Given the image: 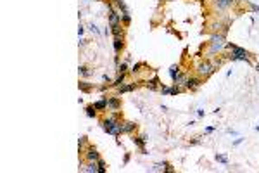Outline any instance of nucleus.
<instances>
[{
    "instance_id": "obj_12",
    "label": "nucleus",
    "mask_w": 259,
    "mask_h": 173,
    "mask_svg": "<svg viewBox=\"0 0 259 173\" xmlns=\"http://www.w3.org/2000/svg\"><path fill=\"white\" fill-rule=\"evenodd\" d=\"M157 81H159L157 78H152V80H150V81L147 83V87L150 88V90H156V87H157Z\"/></svg>"
},
{
    "instance_id": "obj_3",
    "label": "nucleus",
    "mask_w": 259,
    "mask_h": 173,
    "mask_svg": "<svg viewBox=\"0 0 259 173\" xmlns=\"http://www.w3.org/2000/svg\"><path fill=\"white\" fill-rule=\"evenodd\" d=\"M223 47V37H213V45H211V50L216 52Z\"/></svg>"
},
{
    "instance_id": "obj_19",
    "label": "nucleus",
    "mask_w": 259,
    "mask_h": 173,
    "mask_svg": "<svg viewBox=\"0 0 259 173\" xmlns=\"http://www.w3.org/2000/svg\"><path fill=\"white\" fill-rule=\"evenodd\" d=\"M87 114L90 116V118L95 116V106H88V107H87Z\"/></svg>"
},
{
    "instance_id": "obj_4",
    "label": "nucleus",
    "mask_w": 259,
    "mask_h": 173,
    "mask_svg": "<svg viewBox=\"0 0 259 173\" xmlns=\"http://www.w3.org/2000/svg\"><path fill=\"white\" fill-rule=\"evenodd\" d=\"M169 75H171V78H173L175 81H185V80H183V76L180 75V68H178V66H176V68H171Z\"/></svg>"
},
{
    "instance_id": "obj_14",
    "label": "nucleus",
    "mask_w": 259,
    "mask_h": 173,
    "mask_svg": "<svg viewBox=\"0 0 259 173\" xmlns=\"http://www.w3.org/2000/svg\"><path fill=\"white\" fill-rule=\"evenodd\" d=\"M114 49H116V50L123 49V42H121V38H119V37H116V40H114Z\"/></svg>"
},
{
    "instance_id": "obj_21",
    "label": "nucleus",
    "mask_w": 259,
    "mask_h": 173,
    "mask_svg": "<svg viewBox=\"0 0 259 173\" xmlns=\"http://www.w3.org/2000/svg\"><path fill=\"white\" fill-rule=\"evenodd\" d=\"M80 73H81L83 76H88V75H90V71H88V69H87L85 66H81V68H80Z\"/></svg>"
},
{
    "instance_id": "obj_23",
    "label": "nucleus",
    "mask_w": 259,
    "mask_h": 173,
    "mask_svg": "<svg viewBox=\"0 0 259 173\" xmlns=\"http://www.w3.org/2000/svg\"><path fill=\"white\" fill-rule=\"evenodd\" d=\"M116 4H118V7H119V9H123V11H125V12H128V11H126V5H125V4H123V2H121V0H118V2H116Z\"/></svg>"
},
{
    "instance_id": "obj_27",
    "label": "nucleus",
    "mask_w": 259,
    "mask_h": 173,
    "mask_svg": "<svg viewBox=\"0 0 259 173\" xmlns=\"http://www.w3.org/2000/svg\"><path fill=\"white\" fill-rule=\"evenodd\" d=\"M119 71H121V73H125V71H126V64H121V68H119Z\"/></svg>"
},
{
    "instance_id": "obj_13",
    "label": "nucleus",
    "mask_w": 259,
    "mask_h": 173,
    "mask_svg": "<svg viewBox=\"0 0 259 173\" xmlns=\"http://www.w3.org/2000/svg\"><path fill=\"white\" fill-rule=\"evenodd\" d=\"M232 4V0H218V7L220 9H225V7H228Z\"/></svg>"
},
{
    "instance_id": "obj_17",
    "label": "nucleus",
    "mask_w": 259,
    "mask_h": 173,
    "mask_svg": "<svg viewBox=\"0 0 259 173\" xmlns=\"http://www.w3.org/2000/svg\"><path fill=\"white\" fill-rule=\"evenodd\" d=\"M106 106H107L106 100H99V102H95V109H104Z\"/></svg>"
},
{
    "instance_id": "obj_24",
    "label": "nucleus",
    "mask_w": 259,
    "mask_h": 173,
    "mask_svg": "<svg viewBox=\"0 0 259 173\" xmlns=\"http://www.w3.org/2000/svg\"><path fill=\"white\" fill-rule=\"evenodd\" d=\"M123 80H125V76H123V73H121V76H119L118 80H116V81H114V85H118V87H119V85L123 83Z\"/></svg>"
},
{
    "instance_id": "obj_9",
    "label": "nucleus",
    "mask_w": 259,
    "mask_h": 173,
    "mask_svg": "<svg viewBox=\"0 0 259 173\" xmlns=\"http://www.w3.org/2000/svg\"><path fill=\"white\" fill-rule=\"evenodd\" d=\"M187 87H188V88H197V87H199V80H197V78L187 80Z\"/></svg>"
},
{
    "instance_id": "obj_1",
    "label": "nucleus",
    "mask_w": 259,
    "mask_h": 173,
    "mask_svg": "<svg viewBox=\"0 0 259 173\" xmlns=\"http://www.w3.org/2000/svg\"><path fill=\"white\" fill-rule=\"evenodd\" d=\"M102 126H104V130L106 132H109V133H112V135H118V133H121L123 130H121V125L119 123H116L114 121V118L112 119H106V121H102Z\"/></svg>"
},
{
    "instance_id": "obj_28",
    "label": "nucleus",
    "mask_w": 259,
    "mask_h": 173,
    "mask_svg": "<svg viewBox=\"0 0 259 173\" xmlns=\"http://www.w3.org/2000/svg\"><path fill=\"white\" fill-rule=\"evenodd\" d=\"M258 71H259V66H258Z\"/></svg>"
},
{
    "instance_id": "obj_25",
    "label": "nucleus",
    "mask_w": 259,
    "mask_h": 173,
    "mask_svg": "<svg viewBox=\"0 0 259 173\" xmlns=\"http://www.w3.org/2000/svg\"><path fill=\"white\" fill-rule=\"evenodd\" d=\"M123 21H125V23H130V16H128V12H125V14H123Z\"/></svg>"
},
{
    "instance_id": "obj_8",
    "label": "nucleus",
    "mask_w": 259,
    "mask_h": 173,
    "mask_svg": "<svg viewBox=\"0 0 259 173\" xmlns=\"http://www.w3.org/2000/svg\"><path fill=\"white\" fill-rule=\"evenodd\" d=\"M107 106H109L111 109H114V111H118V109H119V100H118V99H109V100H107Z\"/></svg>"
},
{
    "instance_id": "obj_20",
    "label": "nucleus",
    "mask_w": 259,
    "mask_h": 173,
    "mask_svg": "<svg viewBox=\"0 0 259 173\" xmlns=\"http://www.w3.org/2000/svg\"><path fill=\"white\" fill-rule=\"evenodd\" d=\"M80 88L85 90V92H88V90H90V85H88L87 81H81V83H80Z\"/></svg>"
},
{
    "instance_id": "obj_10",
    "label": "nucleus",
    "mask_w": 259,
    "mask_h": 173,
    "mask_svg": "<svg viewBox=\"0 0 259 173\" xmlns=\"http://www.w3.org/2000/svg\"><path fill=\"white\" fill-rule=\"evenodd\" d=\"M81 172H88V173H97V172H99V168H97V165H95V163H90V165H88V166H87V168H83V170H81Z\"/></svg>"
},
{
    "instance_id": "obj_11",
    "label": "nucleus",
    "mask_w": 259,
    "mask_h": 173,
    "mask_svg": "<svg viewBox=\"0 0 259 173\" xmlns=\"http://www.w3.org/2000/svg\"><path fill=\"white\" fill-rule=\"evenodd\" d=\"M109 21H111V24H118V21H119V16L114 12V11H111V16H109Z\"/></svg>"
},
{
    "instance_id": "obj_5",
    "label": "nucleus",
    "mask_w": 259,
    "mask_h": 173,
    "mask_svg": "<svg viewBox=\"0 0 259 173\" xmlns=\"http://www.w3.org/2000/svg\"><path fill=\"white\" fill-rule=\"evenodd\" d=\"M199 73H201V75H209V73H213V66H211L209 62H202V64L199 66Z\"/></svg>"
},
{
    "instance_id": "obj_18",
    "label": "nucleus",
    "mask_w": 259,
    "mask_h": 173,
    "mask_svg": "<svg viewBox=\"0 0 259 173\" xmlns=\"http://www.w3.org/2000/svg\"><path fill=\"white\" fill-rule=\"evenodd\" d=\"M106 172V163L102 159H99V173H104Z\"/></svg>"
},
{
    "instance_id": "obj_16",
    "label": "nucleus",
    "mask_w": 259,
    "mask_h": 173,
    "mask_svg": "<svg viewBox=\"0 0 259 173\" xmlns=\"http://www.w3.org/2000/svg\"><path fill=\"white\" fill-rule=\"evenodd\" d=\"M112 33H114V37H121V28L118 24H112Z\"/></svg>"
},
{
    "instance_id": "obj_15",
    "label": "nucleus",
    "mask_w": 259,
    "mask_h": 173,
    "mask_svg": "<svg viewBox=\"0 0 259 173\" xmlns=\"http://www.w3.org/2000/svg\"><path fill=\"white\" fill-rule=\"evenodd\" d=\"M131 90H135V85H125V87H121V94H125V92H131Z\"/></svg>"
},
{
    "instance_id": "obj_26",
    "label": "nucleus",
    "mask_w": 259,
    "mask_h": 173,
    "mask_svg": "<svg viewBox=\"0 0 259 173\" xmlns=\"http://www.w3.org/2000/svg\"><path fill=\"white\" fill-rule=\"evenodd\" d=\"M216 159L221 161V163H226V157H225V156H216Z\"/></svg>"
},
{
    "instance_id": "obj_7",
    "label": "nucleus",
    "mask_w": 259,
    "mask_h": 173,
    "mask_svg": "<svg viewBox=\"0 0 259 173\" xmlns=\"http://www.w3.org/2000/svg\"><path fill=\"white\" fill-rule=\"evenodd\" d=\"M121 130H123L125 133H130V132H133V130H135V123H131V121H128V123L121 125Z\"/></svg>"
},
{
    "instance_id": "obj_2",
    "label": "nucleus",
    "mask_w": 259,
    "mask_h": 173,
    "mask_svg": "<svg viewBox=\"0 0 259 173\" xmlns=\"http://www.w3.org/2000/svg\"><path fill=\"white\" fill-rule=\"evenodd\" d=\"M232 50H233V56H232V59H240V61H247L249 62V59H247V52L245 50H242V49H239V47H235V45H228Z\"/></svg>"
},
{
    "instance_id": "obj_6",
    "label": "nucleus",
    "mask_w": 259,
    "mask_h": 173,
    "mask_svg": "<svg viewBox=\"0 0 259 173\" xmlns=\"http://www.w3.org/2000/svg\"><path fill=\"white\" fill-rule=\"evenodd\" d=\"M87 157L90 161H99V153L93 149V147H88V153H87Z\"/></svg>"
},
{
    "instance_id": "obj_22",
    "label": "nucleus",
    "mask_w": 259,
    "mask_h": 173,
    "mask_svg": "<svg viewBox=\"0 0 259 173\" xmlns=\"http://www.w3.org/2000/svg\"><path fill=\"white\" fill-rule=\"evenodd\" d=\"M135 140V144H138L140 147H144V137H138V138H133Z\"/></svg>"
}]
</instances>
